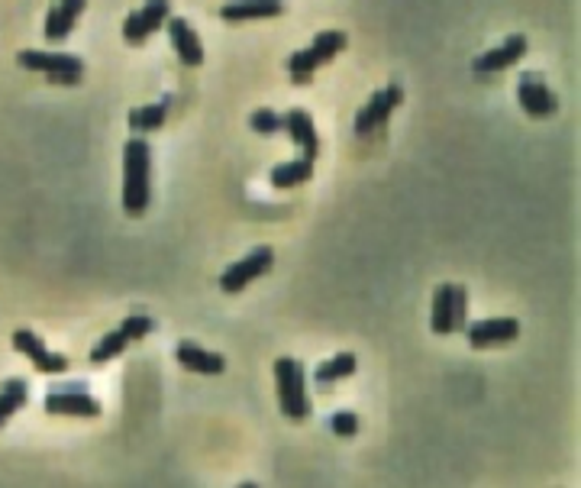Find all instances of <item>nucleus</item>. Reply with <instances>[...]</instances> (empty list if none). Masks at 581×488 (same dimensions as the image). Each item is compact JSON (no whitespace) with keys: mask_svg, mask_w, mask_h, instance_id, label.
I'll list each match as a JSON object with an SVG mask.
<instances>
[{"mask_svg":"<svg viewBox=\"0 0 581 488\" xmlns=\"http://www.w3.org/2000/svg\"><path fill=\"white\" fill-rule=\"evenodd\" d=\"M26 398H30V388H26L23 379H7L4 385H0V427L23 408Z\"/></svg>","mask_w":581,"mask_h":488,"instance_id":"20","label":"nucleus"},{"mask_svg":"<svg viewBox=\"0 0 581 488\" xmlns=\"http://www.w3.org/2000/svg\"><path fill=\"white\" fill-rule=\"evenodd\" d=\"M126 346H130V340H126V333L117 327V330H110L107 337L101 340L91 350V362H107V359H117L126 353Z\"/></svg>","mask_w":581,"mask_h":488,"instance_id":"23","label":"nucleus"},{"mask_svg":"<svg viewBox=\"0 0 581 488\" xmlns=\"http://www.w3.org/2000/svg\"><path fill=\"white\" fill-rule=\"evenodd\" d=\"M272 262H275V249L272 246L252 249L246 259L233 262V266L220 275V288L226 291V295H239V291H243L246 285H252L255 278H262L268 269H272Z\"/></svg>","mask_w":581,"mask_h":488,"instance_id":"5","label":"nucleus"},{"mask_svg":"<svg viewBox=\"0 0 581 488\" xmlns=\"http://www.w3.org/2000/svg\"><path fill=\"white\" fill-rule=\"evenodd\" d=\"M249 123H252V130H255V133H265V136H272V133L281 130V117L275 114V110H268V107L255 110Z\"/></svg>","mask_w":581,"mask_h":488,"instance_id":"25","label":"nucleus"},{"mask_svg":"<svg viewBox=\"0 0 581 488\" xmlns=\"http://www.w3.org/2000/svg\"><path fill=\"white\" fill-rule=\"evenodd\" d=\"M88 7V0H59L49 17H46V39L49 43H62V39L75 30V23L81 17V10Z\"/></svg>","mask_w":581,"mask_h":488,"instance_id":"17","label":"nucleus"},{"mask_svg":"<svg viewBox=\"0 0 581 488\" xmlns=\"http://www.w3.org/2000/svg\"><path fill=\"white\" fill-rule=\"evenodd\" d=\"M527 36H510V39H504L501 46H494V49H488V52H481L478 59L472 62V68L475 72H481V75H491V72H504V68H514L523 55H527Z\"/></svg>","mask_w":581,"mask_h":488,"instance_id":"13","label":"nucleus"},{"mask_svg":"<svg viewBox=\"0 0 581 488\" xmlns=\"http://www.w3.org/2000/svg\"><path fill=\"white\" fill-rule=\"evenodd\" d=\"M152 149L143 136H133L123 146V211L126 217H143L152 194Z\"/></svg>","mask_w":581,"mask_h":488,"instance_id":"1","label":"nucleus"},{"mask_svg":"<svg viewBox=\"0 0 581 488\" xmlns=\"http://www.w3.org/2000/svg\"><path fill=\"white\" fill-rule=\"evenodd\" d=\"M404 101V91L398 88V85H391V88H385V91H378L372 101H368L359 114H356V133L359 136H368L372 130H378V127H385L388 123V117L394 114V107H398Z\"/></svg>","mask_w":581,"mask_h":488,"instance_id":"8","label":"nucleus"},{"mask_svg":"<svg viewBox=\"0 0 581 488\" xmlns=\"http://www.w3.org/2000/svg\"><path fill=\"white\" fill-rule=\"evenodd\" d=\"M281 130H288L291 143H294V146H301L304 159H317V156H320L317 127H314V120H310L307 110H301V107L288 110V114L281 117Z\"/></svg>","mask_w":581,"mask_h":488,"instance_id":"14","label":"nucleus"},{"mask_svg":"<svg viewBox=\"0 0 581 488\" xmlns=\"http://www.w3.org/2000/svg\"><path fill=\"white\" fill-rule=\"evenodd\" d=\"M175 356H178V362H181L184 369L197 372V375H220L226 369V359L220 353H207L197 343H188V340L178 343Z\"/></svg>","mask_w":581,"mask_h":488,"instance_id":"18","label":"nucleus"},{"mask_svg":"<svg viewBox=\"0 0 581 488\" xmlns=\"http://www.w3.org/2000/svg\"><path fill=\"white\" fill-rule=\"evenodd\" d=\"M465 337H469L472 350H491V346H501L520 337V320L517 317H491L478 320V324H465Z\"/></svg>","mask_w":581,"mask_h":488,"instance_id":"7","label":"nucleus"},{"mask_svg":"<svg viewBox=\"0 0 581 488\" xmlns=\"http://www.w3.org/2000/svg\"><path fill=\"white\" fill-rule=\"evenodd\" d=\"M356 356L352 353H336L330 362H323V366H317V375L314 379L320 382V385H330V382H339V379H349L352 372H356Z\"/></svg>","mask_w":581,"mask_h":488,"instance_id":"22","label":"nucleus"},{"mask_svg":"<svg viewBox=\"0 0 581 488\" xmlns=\"http://www.w3.org/2000/svg\"><path fill=\"white\" fill-rule=\"evenodd\" d=\"M465 308H469V295L462 285H439L433 295V333L446 337L465 327Z\"/></svg>","mask_w":581,"mask_h":488,"instance_id":"4","label":"nucleus"},{"mask_svg":"<svg viewBox=\"0 0 581 488\" xmlns=\"http://www.w3.org/2000/svg\"><path fill=\"white\" fill-rule=\"evenodd\" d=\"M172 10H168V0H146L143 10H133L123 23V39L130 46H143L149 36L162 30V23H168Z\"/></svg>","mask_w":581,"mask_h":488,"instance_id":"6","label":"nucleus"},{"mask_svg":"<svg viewBox=\"0 0 581 488\" xmlns=\"http://www.w3.org/2000/svg\"><path fill=\"white\" fill-rule=\"evenodd\" d=\"M330 427H333L336 437H356L359 434V417L352 414V411H336Z\"/></svg>","mask_w":581,"mask_h":488,"instance_id":"26","label":"nucleus"},{"mask_svg":"<svg viewBox=\"0 0 581 488\" xmlns=\"http://www.w3.org/2000/svg\"><path fill=\"white\" fill-rule=\"evenodd\" d=\"M168 36H172V46L178 52L181 65L188 68H201L204 65V46L197 39L194 26L184 20V17H168Z\"/></svg>","mask_w":581,"mask_h":488,"instance_id":"15","label":"nucleus"},{"mask_svg":"<svg viewBox=\"0 0 581 488\" xmlns=\"http://www.w3.org/2000/svg\"><path fill=\"white\" fill-rule=\"evenodd\" d=\"M517 101H520V107L527 110L530 117H549V114H556V107H559L556 94H552L546 88V81L540 75H533V72H527V75L520 78Z\"/></svg>","mask_w":581,"mask_h":488,"instance_id":"12","label":"nucleus"},{"mask_svg":"<svg viewBox=\"0 0 581 488\" xmlns=\"http://www.w3.org/2000/svg\"><path fill=\"white\" fill-rule=\"evenodd\" d=\"M46 411L65 414V417H97L101 414V401L84 392V385H72V388H59V392H49Z\"/></svg>","mask_w":581,"mask_h":488,"instance_id":"9","label":"nucleus"},{"mask_svg":"<svg viewBox=\"0 0 581 488\" xmlns=\"http://www.w3.org/2000/svg\"><path fill=\"white\" fill-rule=\"evenodd\" d=\"M120 330L126 333V340H130V343H136V340L149 337V333L155 330V324H152V317H146V314H136V317H126L123 324H120Z\"/></svg>","mask_w":581,"mask_h":488,"instance_id":"24","label":"nucleus"},{"mask_svg":"<svg viewBox=\"0 0 581 488\" xmlns=\"http://www.w3.org/2000/svg\"><path fill=\"white\" fill-rule=\"evenodd\" d=\"M314 178V159H294V162H281L272 169V175H268V181H272V188L278 191H288V188H297L304 185V181Z\"/></svg>","mask_w":581,"mask_h":488,"instance_id":"19","label":"nucleus"},{"mask_svg":"<svg viewBox=\"0 0 581 488\" xmlns=\"http://www.w3.org/2000/svg\"><path fill=\"white\" fill-rule=\"evenodd\" d=\"M13 346L33 362V366L42 372V375H62L68 369V359L59 356V353H49L46 343H42L33 330H17L13 333Z\"/></svg>","mask_w":581,"mask_h":488,"instance_id":"11","label":"nucleus"},{"mask_svg":"<svg viewBox=\"0 0 581 488\" xmlns=\"http://www.w3.org/2000/svg\"><path fill=\"white\" fill-rule=\"evenodd\" d=\"M275 385H278V404L281 414L288 421H304L310 414V398H307V379L304 366L291 356H281L275 362Z\"/></svg>","mask_w":581,"mask_h":488,"instance_id":"2","label":"nucleus"},{"mask_svg":"<svg viewBox=\"0 0 581 488\" xmlns=\"http://www.w3.org/2000/svg\"><path fill=\"white\" fill-rule=\"evenodd\" d=\"M168 117V101L162 104H146V107H133L130 110V130L133 133H152V130H159L162 123Z\"/></svg>","mask_w":581,"mask_h":488,"instance_id":"21","label":"nucleus"},{"mask_svg":"<svg viewBox=\"0 0 581 488\" xmlns=\"http://www.w3.org/2000/svg\"><path fill=\"white\" fill-rule=\"evenodd\" d=\"M17 65L26 72H42V75H62V72H81L84 75V62L78 55L68 52H42V49H23L17 55Z\"/></svg>","mask_w":581,"mask_h":488,"instance_id":"10","label":"nucleus"},{"mask_svg":"<svg viewBox=\"0 0 581 488\" xmlns=\"http://www.w3.org/2000/svg\"><path fill=\"white\" fill-rule=\"evenodd\" d=\"M346 43H349V36L343 30L317 33L314 43H310L307 49H301V52H294L291 59H288V72L294 75V81H301V85H304V81L314 75L320 65L333 62L336 55L346 49Z\"/></svg>","mask_w":581,"mask_h":488,"instance_id":"3","label":"nucleus"},{"mask_svg":"<svg viewBox=\"0 0 581 488\" xmlns=\"http://www.w3.org/2000/svg\"><path fill=\"white\" fill-rule=\"evenodd\" d=\"M285 0H226L220 17L226 23H243V20H272L281 17Z\"/></svg>","mask_w":581,"mask_h":488,"instance_id":"16","label":"nucleus"}]
</instances>
